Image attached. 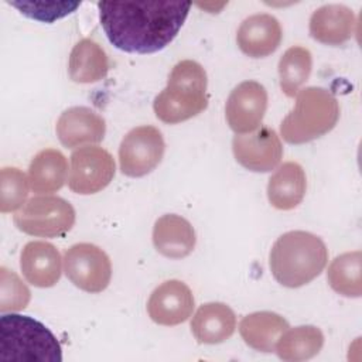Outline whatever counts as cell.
<instances>
[{
    "label": "cell",
    "mask_w": 362,
    "mask_h": 362,
    "mask_svg": "<svg viewBox=\"0 0 362 362\" xmlns=\"http://www.w3.org/2000/svg\"><path fill=\"white\" fill-rule=\"evenodd\" d=\"M109 71V58L105 49L92 38L78 41L68 62L69 78L76 83H92L103 79Z\"/></svg>",
    "instance_id": "22"
},
{
    "label": "cell",
    "mask_w": 362,
    "mask_h": 362,
    "mask_svg": "<svg viewBox=\"0 0 362 362\" xmlns=\"http://www.w3.org/2000/svg\"><path fill=\"white\" fill-rule=\"evenodd\" d=\"M267 109V90L256 81H243L232 89L225 105L229 127L236 134L257 129Z\"/></svg>",
    "instance_id": "11"
},
{
    "label": "cell",
    "mask_w": 362,
    "mask_h": 362,
    "mask_svg": "<svg viewBox=\"0 0 362 362\" xmlns=\"http://www.w3.org/2000/svg\"><path fill=\"white\" fill-rule=\"evenodd\" d=\"M165 143L154 126H137L122 140L119 147L120 171L127 177H143L163 160Z\"/></svg>",
    "instance_id": "8"
},
{
    "label": "cell",
    "mask_w": 362,
    "mask_h": 362,
    "mask_svg": "<svg viewBox=\"0 0 362 362\" xmlns=\"http://www.w3.org/2000/svg\"><path fill=\"white\" fill-rule=\"evenodd\" d=\"M55 130L65 147L75 148L102 141L106 133V122L90 107L74 106L61 113Z\"/></svg>",
    "instance_id": "13"
},
{
    "label": "cell",
    "mask_w": 362,
    "mask_h": 362,
    "mask_svg": "<svg viewBox=\"0 0 362 362\" xmlns=\"http://www.w3.org/2000/svg\"><path fill=\"white\" fill-rule=\"evenodd\" d=\"M197 236L192 225L182 216L165 214L153 228V243L158 253L170 259H182L195 247Z\"/></svg>",
    "instance_id": "17"
},
{
    "label": "cell",
    "mask_w": 362,
    "mask_h": 362,
    "mask_svg": "<svg viewBox=\"0 0 362 362\" xmlns=\"http://www.w3.org/2000/svg\"><path fill=\"white\" fill-rule=\"evenodd\" d=\"M324 345V335L314 325H300L286 329L279 338L274 351L279 358L288 362L305 361L315 356Z\"/></svg>",
    "instance_id": "23"
},
{
    "label": "cell",
    "mask_w": 362,
    "mask_h": 362,
    "mask_svg": "<svg viewBox=\"0 0 362 362\" xmlns=\"http://www.w3.org/2000/svg\"><path fill=\"white\" fill-rule=\"evenodd\" d=\"M66 277L86 293L103 291L112 277V263L105 250L92 243L72 245L64 256Z\"/></svg>",
    "instance_id": "7"
},
{
    "label": "cell",
    "mask_w": 362,
    "mask_h": 362,
    "mask_svg": "<svg viewBox=\"0 0 362 362\" xmlns=\"http://www.w3.org/2000/svg\"><path fill=\"white\" fill-rule=\"evenodd\" d=\"M8 4L30 18L54 23L75 11L81 1H8Z\"/></svg>",
    "instance_id": "28"
},
{
    "label": "cell",
    "mask_w": 362,
    "mask_h": 362,
    "mask_svg": "<svg viewBox=\"0 0 362 362\" xmlns=\"http://www.w3.org/2000/svg\"><path fill=\"white\" fill-rule=\"evenodd\" d=\"M313 68V55L305 47L294 45L286 49L279 61L280 88L286 96L293 98L308 79Z\"/></svg>",
    "instance_id": "25"
},
{
    "label": "cell",
    "mask_w": 362,
    "mask_h": 362,
    "mask_svg": "<svg viewBox=\"0 0 362 362\" xmlns=\"http://www.w3.org/2000/svg\"><path fill=\"white\" fill-rule=\"evenodd\" d=\"M208 78L204 66L192 59L174 65L167 86L156 96L153 109L156 116L170 124L185 122L208 106Z\"/></svg>",
    "instance_id": "3"
},
{
    "label": "cell",
    "mask_w": 362,
    "mask_h": 362,
    "mask_svg": "<svg viewBox=\"0 0 362 362\" xmlns=\"http://www.w3.org/2000/svg\"><path fill=\"white\" fill-rule=\"evenodd\" d=\"M28 178L17 167H3L0 171V211L3 214L20 209L28 197Z\"/></svg>",
    "instance_id": "26"
},
{
    "label": "cell",
    "mask_w": 362,
    "mask_h": 362,
    "mask_svg": "<svg viewBox=\"0 0 362 362\" xmlns=\"http://www.w3.org/2000/svg\"><path fill=\"white\" fill-rule=\"evenodd\" d=\"M187 1H99L102 28L116 48L153 54L165 48L188 17Z\"/></svg>",
    "instance_id": "1"
},
{
    "label": "cell",
    "mask_w": 362,
    "mask_h": 362,
    "mask_svg": "<svg viewBox=\"0 0 362 362\" xmlns=\"http://www.w3.org/2000/svg\"><path fill=\"white\" fill-rule=\"evenodd\" d=\"M1 362H61L57 337L40 321L21 314L0 317Z\"/></svg>",
    "instance_id": "4"
},
{
    "label": "cell",
    "mask_w": 362,
    "mask_h": 362,
    "mask_svg": "<svg viewBox=\"0 0 362 362\" xmlns=\"http://www.w3.org/2000/svg\"><path fill=\"white\" fill-rule=\"evenodd\" d=\"M339 119V103L327 89L308 86L296 95V105L281 120L280 134L290 144H303L331 132Z\"/></svg>",
    "instance_id": "5"
},
{
    "label": "cell",
    "mask_w": 362,
    "mask_h": 362,
    "mask_svg": "<svg viewBox=\"0 0 362 362\" xmlns=\"http://www.w3.org/2000/svg\"><path fill=\"white\" fill-rule=\"evenodd\" d=\"M31 298L27 284L7 267L0 269V311L24 310Z\"/></svg>",
    "instance_id": "27"
},
{
    "label": "cell",
    "mask_w": 362,
    "mask_h": 362,
    "mask_svg": "<svg viewBox=\"0 0 362 362\" xmlns=\"http://www.w3.org/2000/svg\"><path fill=\"white\" fill-rule=\"evenodd\" d=\"M236 328V317L232 308L223 303L202 304L191 321V331L199 344H221L232 337Z\"/></svg>",
    "instance_id": "18"
},
{
    "label": "cell",
    "mask_w": 362,
    "mask_h": 362,
    "mask_svg": "<svg viewBox=\"0 0 362 362\" xmlns=\"http://www.w3.org/2000/svg\"><path fill=\"white\" fill-rule=\"evenodd\" d=\"M288 322L277 313L257 311L242 318L239 332L243 341L260 352H273Z\"/></svg>",
    "instance_id": "20"
},
{
    "label": "cell",
    "mask_w": 362,
    "mask_h": 362,
    "mask_svg": "<svg viewBox=\"0 0 362 362\" xmlns=\"http://www.w3.org/2000/svg\"><path fill=\"white\" fill-rule=\"evenodd\" d=\"M283 38L279 20L267 13L252 14L245 18L236 33L238 47L250 58H264L273 54Z\"/></svg>",
    "instance_id": "14"
},
{
    "label": "cell",
    "mask_w": 362,
    "mask_h": 362,
    "mask_svg": "<svg viewBox=\"0 0 362 362\" xmlns=\"http://www.w3.org/2000/svg\"><path fill=\"white\" fill-rule=\"evenodd\" d=\"M305 189L307 178L303 167L296 161H287L270 177L267 184V198L272 206L288 211L303 201Z\"/></svg>",
    "instance_id": "19"
},
{
    "label": "cell",
    "mask_w": 362,
    "mask_h": 362,
    "mask_svg": "<svg viewBox=\"0 0 362 362\" xmlns=\"http://www.w3.org/2000/svg\"><path fill=\"white\" fill-rule=\"evenodd\" d=\"M115 171V160L107 150L85 146L71 154L68 187L81 195L96 194L110 184Z\"/></svg>",
    "instance_id": "9"
},
{
    "label": "cell",
    "mask_w": 362,
    "mask_h": 362,
    "mask_svg": "<svg viewBox=\"0 0 362 362\" xmlns=\"http://www.w3.org/2000/svg\"><path fill=\"white\" fill-rule=\"evenodd\" d=\"M355 25L354 11L344 4H324L310 17L311 37L327 45H341L351 40Z\"/></svg>",
    "instance_id": "16"
},
{
    "label": "cell",
    "mask_w": 362,
    "mask_h": 362,
    "mask_svg": "<svg viewBox=\"0 0 362 362\" xmlns=\"http://www.w3.org/2000/svg\"><path fill=\"white\" fill-rule=\"evenodd\" d=\"M195 300L191 288L180 280H167L153 290L147 303L148 317L158 325H178L191 317Z\"/></svg>",
    "instance_id": "12"
},
{
    "label": "cell",
    "mask_w": 362,
    "mask_h": 362,
    "mask_svg": "<svg viewBox=\"0 0 362 362\" xmlns=\"http://www.w3.org/2000/svg\"><path fill=\"white\" fill-rule=\"evenodd\" d=\"M361 250L346 252L337 256L327 272V280L334 291L345 297H361L362 279H361Z\"/></svg>",
    "instance_id": "24"
},
{
    "label": "cell",
    "mask_w": 362,
    "mask_h": 362,
    "mask_svg": "<svg viewBox=\"0 0 362 362\" xmlns=\"http://www.w3.org/2000/svg\"><path fill=\"white\" fill-rule=\"evenodd\" d=\"M328 262L324 240L305 230H290L277 238L269 255V264L277 283L297 288L313 281Z\"/></svg>",
    "instance_id": "2"
},
{
    "label": "cell",
    "mask_w": 362,
    "mask_h": 362,
    "mask_svg": "<svg viewBox=\"0 0 362 362\" xmlns=\"http://www.w3.org/2000/svg\"><path fill=\"white\" fill-rule=\"evenodd\" d=\"M13 221L27 235L58 238L72 229L75 209L61 197H34L14 214Z\"/></svg>",
    "instance_id": "6"
},
{
    "label": "cell",
    "mask_w": 362,
    "mask_h": 362,
    "mask_svg": "<svg viewBox=\"0 0 362 362\" xmlns=\"http://www.w3.org/2000/svg\"><path fill=\"white\" fill-rule=\"evenodd\" d=\"M232 150L236 161L255 173L274 170L283 157L281 140L276 130L267 126L236 134L232 140Z\"/></svg>",
    "instance_id": "10"
},
{
    "label": "cell",
    "mask_w": 362,
    "mask_h": 362,
    "mask_svg": "<svg viewBox=\"0 0 362 362\" xmlns=\"http://www.w3.org/2000/svg\"><path fill=\"white\" fill-rule=\"evenodd\" d=\"M68 163L57 148H44L34 156L28 167L30 187L35 194H52L66 181Z\"/></svg>",
    "instance_id": "21"
},
{
    "label": "cell",
    "mask_w": 362,
    "mask_h": 362,
    "mask_svg": "<svg viewBox=\"0 0 362 362\" xmlns=\"http://www.w3.org/2000/svg\"><path fill=\"white\" fill-rule=\"evenodd\" d=\"M20 269L30 284L47 288L58 283L62 272V259L52 243L33 240L21 250Z\"/></svg>",
    "instance_id": "15"
}]
</instances>
